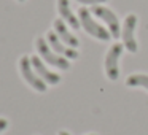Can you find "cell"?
Here are the masks:
<instances>
[{"mask_svg":"<svg viewBox=\"0 0 148 135\" xmlns=\"http://www.w3.org/2000/svg\"><path fill=\"white\" fill-rule=\"evenodd\" d=\"M78 16H80V24L83 26V29L86 30L89 35L96 37V38L102 40V42L110 40V35H112V33H110L107 29H103L100 24H97L96 21L92 19L89 10H86V8H80V11H78Z\"/></svg>","mask_w":148,"mask_h":135,"instance_id":"cell-1","label":"cell"},{"mask_svg":"<svg viewBox=\"0 0 148 135\" xmlns=\"http://www.w3.org/2000/svg\"><path fill=\"white\" fill-rule=\"evenodd\" d=\"M37 49H38L42 57L45 59L48 64L54 65V67H59L61 70H69V68H70V64H69L67 59L59 56V54H56V52H53L51 49H49V46L46 45L45 38H42V37L37 38Z\"/></svg>","mask_w":148,"mask_h":135,"instance_id":"cell-2","label":"cell"},{"mask_svg":"<svg viewBox=\"0 0 148 135\" xmlns=\"http://www.w3.org/2000/svg\"><path fill=\"white\" fill-rule=\"evenodd\" d=\"M123 54V45L121 43H115L112 48L108 49L105 57V73L108 76V80L116 81L119 76V68H118V61L119 56Z\"/></svg>","mask_w":148,"mask_h":135,"instance_id":"cell-3","label":"cell"},{"mask_svg":"<svg viewBox=\"0 0 148 135\" xmlns=\"http://www.w3.org/2000/svg\"><path fill=\"white\" fill-rule=\"evenodd\" d=\"M92 14H96L97 18H100V19L103 21V22L107 24V27L110 29V33H112V37H115V38H118L119 33H121V27H119V21L118 18L115 16V13H113L112 10H108V8L105 7H94L92 11H91Z\"/></svg>","mask_w":148,"mask_h":135,"instance_id":"cell-4","label":"cell"},{"mask_svg":"<svg viewBox=\"0 0 148 135\" xmlns=\"http://www.w3.org/2000/svg\"><path fill=\"white\" fill-rule=\"evenodd\" d=\"M30 65H32V62H30L29 57H21V61H19V68H21V73H23L24 80H26L27 83H29L30 86L34 87V89L38 91V92H45V91H46L45 81L40 80V78L37 76L35 73H34V70H32V67H30Z\"/></svg>","mask_w":148,"mask_h":135,"instance_id":"cell-5","label":"cell"},{"mask_svg":"<svg viewBox=\"0 0 148 135\" xmlns=\"http://www.w3.org/2000/svg\"><path fill=\"white\" fill-rule=\"evenodd\" d=\"M135 26H137V18L135 14H129L124 21V27H123V43H124L126 49L131 52H137L138 46L135 42Z\"/></svg>","mask_w":148,"mask_h":135,"instance_id":"cell-6","label":"cell"},{"mask_svg":"<svg viewBox=\"0 0 148 135\" xmlns=\"http://www.w3.org/2000/svg\"><path fill=\"white\" fill-rule=\"evenodd\" d=\"M48 43L53 46V49H54L56 52H58L59 56H65V57H70V59H77L78 57V52L75 51V49H72L70 46H65L61 43V38L58 37V33L56 32H48Z\"/></svg>","mask_w":148,"mask_h":135,"instance_id":"cell-7","label":"cell"},{"mask_svg":"<svg viewBox=\"0 0 148 135\" xmlns=\"http://www.w3.org/2000/svg\"><path fill=\"white\" fill-rule=\"evenodd\" d=\"M30 62H32L34 68H35L37 73L42 76L43 81H46V83H49V84H58L59 81H61V76H59V75H56V73H53L51 70H48V68L43 65V62L40 61L37 56H34V57L30 59Z\"/></svg>","mask_w":148,"mask_h":135,"instance_id":"cell-8","label":"cell"},{"mask_svg":"<svg viewBox=\"0 0 148 135\" xmlns=\"http://www.w3.org/2000/svg\"><path fill=\"white\" fill-rule=\"evenodd\" d=\"M58 10H59V14H61V16L64 18V19L67 21V22L70 24L75 30L80 29V21H78L77 16L72 13L69 0H58Z\"/></svg>","mask_w":148,"mask_h":135,"instance_id":"cell-9","label":"cell"},{"mask_svg":"<svg viewBox=\"0 0 148 135\" xmlns=\"http://www.w3.org/2000/svg\"><path fill=\"white\" fill-rule=\"evenodd\" d=\"M54 29H56V33H58V37L62 40V42H65L69 46H78V40L75 38L73 35H72L70 32L67 30V27H65V24L62 22L61 19H56L54 21Z\"/></svg>","mask_w":148,"mask_h":135,"instance_id":"cell-10","label":"cell"},{"mask_svg":"<svg viewBox=\"0 0 148 135\" xmlns=\"http://www.w3.org/2000/svg\"><path fill=\"white\" fill-rule=\"evenodd\" d=\"M126 84L131 87H145L148 89V75H131V76L126 80Z\"/></svg>","mask_w":148,"mask_h":135,"instance_id":"cell-11","label":"cell"},{"mask_svg":"<svg viewBox=\"0 0 148 135\" xmlns=\"http://www.w3.org/2000/svg\"><path fill=\"white\" fill-rule=\"evenodd\" d=\"M80 3H89V5H96V3H103L107 0H78Z\"/></svg>","mask_w":148,"mask_h":135,"instance_id":"cell-12","label":"cell"},{"mask_svg":"<svg viewBox=\"0 0 148 135\" xmlns=\"http://www.w3.org/2000/svg\"><path fill=\"white\" fill-rule=\"evenodd\" d=\"M7 127H8V121H7V119H3V118H0V134H2Z\"/></svg>","mask_w":148,"mask_h":135,"instance_id":"cell-13","label":"cell"},{"mask_svg":"<svg viewBox=\"0 0 148 135\" xmlns=\"http://www.w3.org/2000/svg\"><path fill=\"white\" fill-rule=\"evenodd\" d=\"M59 135H70V134H69V132H65V130H61V132H59Z\"/></svg>","mask_w":148,"mask_h":135,"instance_id":"cell-14","label":"cell"},{"mask_svg":"<svg viewBox=\"0 0 148 135\" xmlns=\"http://www.w3.org/2000/svg\"><path fill=\"white\" fill-rule=\"evenodd\" d=\"M18 2H24V0H18Z\"/></svg>","mask_w":148,"mask_h":135,"instance_id":"cell-15","label":"cell"},{"mask_svg":"<svg viewBox=\"0 0 148 135\" xmlns=\"http://www.w3.org/2000/svg\"><path fill=\"white\" fill-rule=\"evenodd\" d=\"M91 135H92V134H91Z\"/></svg>","mask_w":148,"mask_h":135,"instance_id":"cell-16","label":"cell"}]
</instances>
